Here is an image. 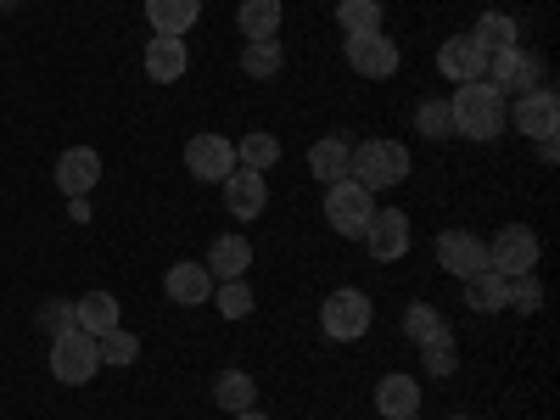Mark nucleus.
<instances>
[{
    "instance_id": "nucleus-1",
    "label": "nucleus",
    "mask_w": 560,
    "mask_h": 420,
    "mask_svg": "<svg viewBox=\"0 0 560 420\" xmlns=\"http://www.w3.org/2000/svg\"><path fill=\"white\" fill-rule=\"evenodd\" d=\"M510 102L499 96V90L488 79H471V84H459L454 90V102H448V118H454V135L465 140H499L510 124H504Z\"/></svg>"
},
{
    "instance_id": "nucleus-2",
    "label": "nucleus",
    "mask_w": 560,
    "mask_h": 420,
    "mask_svg": "<svg viewBox=\"0 0 560 420\" xmlns=\"http://www.w3.org/2000/svg\"><path fill=\"white\" fill-rule=\"evenodd\" d=\"M348 179H359L370 197L393 191V185L409 179V147L404 140H359L353 158H348Z\"/></svg>"
},
{
    "instance_id": "nucleus-3",
    "label": "nucleus",
    "mask_w": 560,
    "mask_h": 420,
    "mask_svg": "<svg viewBox=\"0 0 560 420\" xmlns=\"http://www.w3.org/2000/svg\"><path fill=\"white\" fill-rule=\"evenodd\" d=\"M102 370V342L90 337V331H62V337H51V376L62 382V387H84L90 376Z\"/></svg>"
},
{
    "instance_id": "nucleus-4",
    "label": "nucleus",
    "mask_w": 560,
    "mask_h": 420,
    "mask_svg": "<svg viewBox=\"0 0 560 420\" xmlns=\"http://www.w3.org/2000/svg\"><path fill=\"white\" fill-rule=\"evenodd\" d=\"M370 213H376V197H370L359 179H337V185H325V224H331L337 236L359 242V236H364V224H370Z\"/></svg>"
},
{
    "instance_id": "nucleus-5",
    "label": "nucleus",
    "mask_w": 560,
    "mask_h": 420,
    "mask_svg": "<svg viewBox=\"0 0 560 420\" xmlns=\"http://www.w3.org/2000/svg\"><path fill=\"white\" fill-rule=\"evenodd\" d=\"M319 325H325V337H331V342H359L370 331V298L353 292V287L331 292L319 303Z\"/></svg>"
},
{
    "instance_id": "nucleus-6",
    "label": "nucleus",
    "mask_w": 560,
    "mask_h": 420,
    "mask_svg": "<svg viewBox=\"0 0 560 420\" xmlns=\"http://www.w3.org/2000/svg\"><path fill=\"white\" fill-rule=\"evenodd\" d=\"M488 269L493 275H533L538 269V236H533V230L527 224H504L499 230V236L488 242Z\"/></svg>"
},
{
    "instance_id": "nucleus-7",
    "label": "nucleus",
    "mask_w": 560,
    "mask_h": 420,
    "mask_svg": "<svg viewBox=\"0 0 560 420\" xmlns=\"http://www.w3.org/2000/svg\"><path fill=\"white\" fill-rule=\"evenodd\" d=\"M359 242L370 247V258H376V264H398V258L409 253V242H415L409 213H398V208H376V213H370V224H364V236H359Z\"/></svg>"
},
{
    "instance_id": "nucleus-8",
    "label": "nucleus",
    "mask_w": 560,
    "mask_h": 420,
    "mask_svg": "<svg viewBox=\"0 0 560 420\" xmlns=\"http://www.w3.org/2000/svg\"><path fill=\"white\" fill-rule=\"evenodd\" d=\"M504 124L522 129L527 140H544V135L560 129V96H555V90H544V84H533L527 96H516V107L504 113Z\"/></svg>"
},
{
    "instance_id": "nucleus-9",
    "label": "nucleus",
    "mask_w": 560,
    "mask_h": 420,
    "mask_svg": "<svg viewBox=\"0 0 560 420\" xmlns=\"http://www.w3.org/2000/svg\"><path fill=\"white\" fill-rule=\"evenodd\" d=\"M432 253H438V264H443L448 275H459V280H471V275L488 269V242L477 236V230H443V236L432 242Z\"/></svg>"
},
{
    "instance_id": "nucleus-10",
    "label": "nucleus",
    "mask_w": 560,
    "mask_h": 420,
    "mask_svg": "<svg viewBox=\"0 0 560 420\" xmlns=\"http://www.w3.org/2000/svg\"><path fill=\"white\" fill-rule=\"evenodd\" d=\"M348 68L359 79H393L398 73V45L393 34H348Z\"/></svg>"
},
{
    "instance_id": "nucleus-11",
    "label": "nucleus",
    "mask_w": 560,
    "mask_h": 420,
    "mask_svg": "<svg viewBox=\"0 0 560 420\" xmlns=\"http://www.w3.org/2000/svg\"><path fill=\"white\" fill-rule=\"evenodd\" d=\"M185 168L197 179H230L242 163H236V140L224 135H191V147H185Z\"/></svg>"
},
{
    "instance_id": "nucleus-12",
    "label": "nucleus",
    "mask_w": 560,
    "mask_h": 420,
    "mask_svg": "<svg viewBox=\"0 0 560 420\" xmlns=\"http://www.w3.org/2000/svg\"><path fill=\"white\" fill-rule=\"evenodd\" d=\"M482 79L499 90V96H527L533 79H538V62L522 57V45H510V51H493V57H488Z\"/></svg>"
},
{
    "instance_id": "nucleus-13",
    "label": "nucleus",
    "mask_w": 560,
    "mask_h": 420,
    "mask_svg": "<svg viewBox=\"0 0 560 420\" xmlns=\"http://www.w3.org/2000/svg\"><path fill=\"white\" fill-rule=\"evenodd\" d=\"M219 185H224V213L230 219H258L269 208V179L258 168H236V174L219 179Z\"/></svg>"
},
{
    "instance_id": "nucleus-14",
    "label": "nucleus",
    "mask_w": 560,
    "mask_h": 420,
    "mask_svg": "<svg viewBox=\"0 0 560 420\" xmlns=\"http://www.w3.org/2000/svg\"><path fill=\"white\" fill-rule=\"evenodd\" d=\"M96 179H102V152L96 147H68L57 158V185L68 197H90V191H96Z\"/></svg>"
},
{
    "instance_id": "nucleus-15",
    "label": "nucleus",
    "mask_w": 560,
    "mask_h": 420,
    "mask_svg": "<svg viewBox=\"0 0 560 420\" xmlns=\"http://www.w3.org/2000/svg\"><path fill=\"white\" fill-rule=\"evenodd\" d=\"M163 292L179 308H202V303H213V275H208V264H174L163 275Z\"/></svg>"
},
{
    "instance_id": "nucleus-16",
    "label": "nucleus",
    "mask_w": 560,
    "mask_h": 420,
    "mask_svg": "<svg viewBox=\"0 0 560 420\" xmlns=\"http://www.w3.org/2000/svg\"><path fill=\"white\" fill-rule=\"evenodd\" d=\"M438 68H443V79H454V84H471V79H482L488 57L477 51V39H471V34H454V39H443Z\"/></svg>"
},
{
    "instance_id": "nucleus-17",
    "label": "nucleus",
    "mask_w": 560,
    "mask_h": 420,
    "mask_svg": "<svg viewBox=\"0 0 560 420\" xmlns=\"http://www.w3.org/2000/svg\"><path fill=\"white\" fill-rule=\"evenodd\" d=\"M185 68H191V51H185V39H174V34H152V45H147V79L174 84V79H185Z\"/></svg>"
},
{
    "instance_id": "nucleus-18",
    "label": "nucleus",
    "mask_w": 560,
    "mask_h": 420,
    "mask_svg": "<svg viewBox=\"0 0 560 420\" xmlns=\"http://www.w3.org/2000/svg\"><path fill=\"white\" fill-rule=\"evenodd\" d=\"M376 409H382V420H415L420 415V382L415 376H382Z\"/></svg>"
},
{
    "instance_id": "nucleus-19",
    "label": "nucleus",
    "mask_w": 560,
    "mask_h": 420,
    "mask_svg": "<svg viewBox=\"0 0 560 420\" xmlns=\"http://www.w3.org/2000/svg\"><path fill=\"white\" fill-rule=\"evenodd\" d=\"M348 158H353L348 140L342 135H325V140H314V147H308V174L319 185H337V179H348Z\"/></svg>"
},
{
    "instance_id": "nucleus-20",
    "label": "nucleus",
    "mask_w": 560,
    "mask_h": 420,
    "mask_svg": "<svg viewBox=\"0 0 560 420\" xmlns=\"http://www.w3.org/2000/svg\"><path fill=\"white\" fill-rule=\"evenodd\" d=\"M202 18V0H147V23H152V34H185Z\"/></svg>"
},
{
    "instance_id": "nucleus-21",
    "label": "nucleus",
    "mask_w": 560,
    "mask_h": 420,
    "mask_svg": "<svg viewBox=\"0 0 560 420\" xmlns=\"http://www.w3.org/2000/svg\"><path fill=\"white\" fill-rule=\"evenodd\" d=\"M73 325H79V331H90V337H107L113 325H118V298L113 292H84L73 303Z\"/></svg>"
},
{
    "instance_id": "nucleus-22",
    "label": "nucleus",
    "mask_w": 560,
    "mask_h": 420,
    "mask_svg": "<svg viewBox=\"0 0 560 420\" xmlns=\"http://www.w3.org/2000/svg\"><path fill=\"white\" fill-rule=\"evenodd\" d=\"M465 308H471V314H499V308H510V280L493 275V269L471 275V280H465Z\"/></svg>"
},
{
    "instance_id": "nucleus-23",
    "label": "nucleus",
    "mask_w": 560,
    "mask_h": 420,
    "mask_svg": "<svg viewBox=\"0 0 560 420\" xmlns=\"http://www.w3.org/2000/svg\"><path fill=\"white\" fill-rule=\"evenodd\" d=\"M213 404L242 415V409H258V382L247 376V370H219L213 376Z\"/></svg>"
},
{
    "instance_id": "nucleus-24",
    "label": "nucleus",
    "mask_w": 560,
    "mask_h": 420,
    "mask_svg": "<svg viewBox=\"0 0 560 420\" xmlns=\"http://www.w3.org/2000/svg\"><path fill=\"white\" fill-rule=\"evenodd\" d=\"M247 264H253V242L247 236H219L213 253H208V275L213 280H242Z\"/></svg>"
},
{
    "instance_id": "nucleus-25",
    "label": "nucleus",
    "mask_w": 560,
    "mask_h": 420,
    "mask_svg": "<svg viewBox=\"0 0 560 420\" xmlns=\"http://www.w3.org/2000/svg\"><path fill=\"white\" fill-rule=\"evenodd\" d=\"M280 18H287L280 0H242V7H236V28L247 39H275L280 34Z\"/></svg>"
},
{
    "instance_id": "nucleus-26",
    "label": "nucleus",
    "mask_w": 560,
    "mask_h": 420,
    "mask_svg": "<svg viewBox=\"0 0 560 420\" xmlns=\"http://www.w3.org/2000/svg\"><path fill=\"white\" fill-rule=\"evenodd\" d=\"M471 39H477V51H482V57L510 51V45H516V18H504V12H482V18H477V28H471Z\"/></svg>"
},
{
    "instance_id": "nucleus-27",
    "label": "nucleus",
    "mask_w": 560,
    "mask_h": 420,
    "mask_svg": "<svg viewBox=\"0 0 560 420\" xmlns=\"http://www.w3.org/2000/svg\"><path fill=\"white\" fill-rule=\"evenodd\" d=\"M280 68H287L280 39H247V51H242V73L247 79H280Z\"/></svg>"
},
{
    "instance_id": "nucleus-28",
    "label": "nucleus",
    "mask_w": 560,
    "mask_h": 420,
    "mask_svg": "<svg viewBox=\"0 0 560 420\" xmlns=\"http://www.w3.org/2000/svg\"><path fill=\"white\" fill-rule=\"evenodd\" d=\"M342 34H382V0H337Z\"/></svg>"
},
{
    "instance_id": "nucleus-29",
    "label": "nucleus",
    "mask_w": 560,
    "mask_h": 420,
    "mask_svg": "<svg viewBox=\"0 0 560 420\" xmlns=\"http://www.w3.org/2000/svg\"><path fill=\"white\" fill-rule=\"evenodd\" d=\"M236 163H242V168H258V174H264V168H275V163H280V140L253 129L247 140H236Z\"/></svg>"
},
{
    "instance_id": "nucleus-30",
    "label": "nucleus",
    "mask_w": 560,
    "mask_h": 420,
    "mask_svg": "<svg viewBox=\"0 0 560 420\" xmlns=\"http://www.w3.org/2000/svg\"><path fill=\"white\" fill-rule=\"evenodd\" d=\"M420 364H427L432 376H454L459 353H454V331H448V325H443L438 337H427V342H420Z\"/></svg>"
},
{
    "instance_id": "nucleus-31",
    "label": "nucleus",
    "mask_w": 560,
    "mask_h": 420,
    "mask_svg": "<svg viewBox=\"0 0 560 420\" xmlns=\"http://www.w3.org/2000/svg\"><path fill=\"white\" fill-rule=\"evenodd\" d=\"M213 308L224 319H247L253 314V292L242 287V280H219V287H213Z\"/></svg>"
},
{
    "instance_id": "nucleus-32",
    "label": "nucleus",
    "mask_w": 560,
    "mask_h": 420,
    "mask_svg": "<svg viewBox=\"0 0 560 420\" xmlns=\"http://www.w3.org/2000/svg\"><path fill=\"white\" fill-rule=\"evenodd\" d=\"M443 325H448V319H443V314H438L432 303H415V308L404 314V337H409V342L420 348V342H427V337H438Z\"/></svg>"
},
{
    "instance_id": "nucleus-33",
    "label": "nucleus",
    "mask_w": 560,
    "mask_h": 420,
    "mask_svg": "<svg viewBox=\"0 0 560 420\" xmlns=\"http://www.w3.org/2000/svg\"><path fill=\"white\" fill-rule=\"evenodd\" d=\"M415 129H420V135H432V140H443V135H454V118H448V102H438V96H432V102H420V107H415Z\"/></svg>"
},
{
    "instance_id": "nucleus-34",
    "label": "nucleus",
    "mask_w": 560,
    "mask_h": 420,
    "mask_svg": "<svg viewBox=\"0 0 560 420\" xmlns=\"http://www.w3.org/2000/svg\"><path fill=\"white\" fill-rule=\"evenodd\" d=\"M96 342H102V364H135V353H140L135 331H124V325H113V331L96 337Z\"/></svg>"
},
{
    "instance_id": "nucleus-35",
    "label": "nucleus",
    "mask_w": 560,
    "mask_h": 420,
    "mask_svg": "<svg viewBox=\"0 0 560 420\" xmlns=\"http://www.w3.org/2000/svg\"><path fill=\"white\" fill-rule=\"evenodd\" d=\"M510 308H522V314H538V308H544L538 275H510Z\"/></svg>"
},
{
    "instance_id": "nucleus-36",
    "label": "nucleus",
    "mask_w": 560,
    "mask_h": 420,
    "mask_svg": "<svg viewBox=\"0 0 560 420\" xmlns=\"http://www.w3.org/2000/svg\"><path fill=\"white\" fill-rule=\"evenodd\" d=\"M39 325H45V337H62V331H73V303H45L39 308Z\"/></svg>"
},
{
    "instance_id": "nucleus-37",
    "label": "nucleus",
    "mask_w": 560,
    "mask_h": 420,
    "mask_svg": "<svg viewBox=\"0 0 560 420\" xmlns=\"http://www.w3.org/2000/svg\"><path fill=\"white\" fill-rule=\"evenodd\" d=\"M555 158H560V140L544 135V140H538V163H555Z\"/></svg>"
},
{
    "instance_id": "nucleus-38",
    "label": "nucleus",
    "mask_w": 560,
    "mask_h": 420,
    "mask_svg": "<svg viewBox=\"0 0 560 420\" xmlns=\"http://www.w3.org/2000/svg\"><path fill=\"white\" fill-rule=\"evenodd\" d=\"M68 213H73V219L84 224V219H90V202H84V197H68Z\"/></svg>"
},
{
    "instance_id": "nucleus-39",
    "label": "nucleus",
    "mask_w": 560,
    "mask_h": 420,
    "mask_svg": "<svg viewBox=\"0 0 560 420\" xmlns=\"http://www.w3.org/2000/svg\"><path fill=\"white\" fill-rule=\"evenodd\" d=\"M236 420H269V415H258V409H242V415H236Z\"/></svg>"
},
{
    "instance_id": "nucleus-40",
    "label": "nucleus",
    "mask_w": 560,
    "mask_h": 420,
    "mask_svg": "<svg viewBox=\"0 0 560 420\" xmlns=\"http://www.w3.org/2000/svg\"><path fill=\"white\" fill-rule=\"evenodd\" d=\"M448 420H471V415H448Z\"/></svg>"
}]
</instances>
